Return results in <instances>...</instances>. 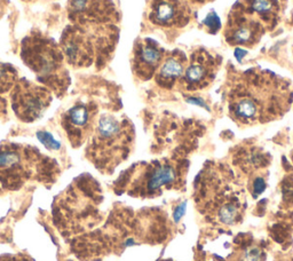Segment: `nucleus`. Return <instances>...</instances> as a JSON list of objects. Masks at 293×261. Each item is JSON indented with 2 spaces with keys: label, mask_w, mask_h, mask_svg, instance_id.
Masks as SVG:
<instances>
[{
  "label": "nucleus",
  "mask_w": 293,
  "mask_h": 261,
  "mask_svg": "<svg viewBox=\"0 0 293 261\" xmlns=\"http://www.w3.org/2000/svg\"><path fill=\"white\" fill-rule=\"evenodd\" d=\"M0 261H30L28 257L22 255H6L0 257Z\"/></svg>",
  "instance_id": "obj_19"
},
{
  "label": "nucleus",
  "mask_w": 293,
  "mask_h": 261,
  "mask_svg": "<svg viewBox=\"0 0 293 261\" xmlns=\"http://www.w3.org/2000/svg\"><path fill=\"white\" fill-rule=\"evenodd\" d=\"M58 175L57 163L38 149L15 144L0 145V194L20 189L29 180L51 184Z\"/></svg>",
  "instance_id": "obj_3"
},
{
  "label": "nucleus",
  "mask_w": 293,
  "mask_h": 261,
  "mask_svg": "<svg viewBox=\"0 0 293 261\" xmlns=\"http://www.w3.org/2000/svg\"><path fill=\"white\" fill-rule=\"evenodd\" d=\"M261 251L258 248H251L244 253V261H260Z\"/></svg>",
  "instance_id": "obj_17"
},
{
  "label": "nucleus",
  "mask_w": 293,
  "mask_h": 261,
  "mask_svg": "<svg viewBox=\"0 0 293 261\" xmlns=\"http://www.w3.org/2000/svg\"><path fill=\"white\" fill-rule=\"evenodd\" d=\"M204 26L206 28L207 32L211 34L217 33L220 30V28H221V22H220V19L217 14H215L214 10H211V12L208 13L206 19L204 20Z\"/></svg>",
  "instance_id": "obj_15"
},
{
  "label": "nucleus",
  "mask_w": 293,
  "mask_h": 261,
  "mask_svg": "<svg viewBox=\"0 0 293 261\" xmlns=\"http://www.w3.org/2000/svg\"><path fill=\"white\" fill-rule=\"evenodd\" d=\"M37 137L41 144L45 145V147L51 149V150H57V149L60 148V144L57 140H54V138L47 132H38Z\"/></svg>",
  "instance_id": "obj_16"
},
{
  "label": "nucleus",
  "mask_w": 293,
  "mask_h": 261,
  "mask_svg": "<svg viewBox=\"0 0 293 261\" xmlns=\"http://www.w3.org/2000/svg\"><path fill=\"white\" fill-rule=\"evenodd\" d=\"M97 108L92 102L77 103L62 116V127L72 147L78 148L93 133L96 125Z\"/></svg>",
  "instance_id": "obj_9"
},
{
  "label": "nucleus",
  "mask_w": 293,
  "mask_h": 261,
  "mask_svg": "<svg viewBox=\"0 0 293 261\" xmlns=\"http://www.w3.org/2000/svg\"><path fill=\"white\" fill-rule=\"evenodd\" d=\"M284 1H287V0H284Z\"/></svg>",
  "instance_id": "obj_21"
},
{
  "label": "nucleus",
  "mask_w": 293,
  "mask_h": 261,
  "mask_svg": "<svg viewBox=\"0 0 293 261\" xmlns=\"http://www.w3.org/2000/svg\"><path fill=\"white\" fill-rule=\"evenodd\" d=\"M22 58L36 72L40 82L52 87L58 95L65 92L69 84L63 69V57L53 40L44 37H29L24 40Z\"/></svg>",
  "instance_id": "obj_5"
},
{
  "label": "nucleus",
  "mask_w": 293,
  "mask_h": 261,
  "mask_svg": "<svg viewBox=\"0 0 293 261\" xmlns=\"http://www.w3.org/2000/svg\"><path fill=\"white\" fill-rule=\"evenodd\" d=\"M201 7L196 0H150L146 12L152 26L173 31L189 26Z\"/></svg>",
  "instance_id": "obj_6"
},
{
  "label": "nucleus",
  "mask_w": 293,
  "mask_h": 261,
  "mask_svg": "<svg viewBox=\"0 0 293 261\" xmlns=\"http://www.w3.org/2000/svg\"><path fill=\"white\" fill-rule=\"evenodd\" d=\"M132 139L133 128L130 121L113 115H102L86 148V157L99 171L111 173L127 157Z\"/></svg>",
  "instance_id": "obj_4"
},
{
  "label": "nucleus",
  "mask_w": 293,
  "mask_h": 261,
  "mask_svg": "<svg viewBox=\"0 0 293 261\" xmlns=\"http://www.w3.org/2000/svg\"><path fill=\"white\" fill-rule=\"evenodd\" d=\"M186 206H187V203H186V202H183L182 204H180L179 206L176 208V211H174V213H173L174 221H176V222L180 221V219L182 218L184 212H186Z\"/></svg>",
  "instance_id": "obj_18"
},
{
  "label": "nucleus",
  "mask_w": 293,
  "mask_h": 261,
  "mask_svg": "<svg viewBox=\"0 0 293 261\" xmlns=\"http://www.w3.org/2000/svg\"><path fill=\"white\" fill-rule=\"evenodd\" d=\"M51 101L50 90L26 79L17 83L10 97L14 113L26 123L39 119L47 110Z\"/></svg>",
  "instance_id": "obj_7"
},
{
  "label": "nucleus",
  "mask_w": 293,
  "mask_h": 261,
  "mask_svg": "<svg viewBox=\"0 0 293 261\" xmlns=\"http://www.w3.org/2000/svg\"><path fill=\"white\" fill-rule=\"evenodd\" d=\"M264 187L266 186H264V181L263 179H258L256 182H254V189H256L258 193H261Z\"/></svg>",
  "instance_id": "obj_20"
},
{
  "label": "nucleus",
  "mask_w": 293,
  "mask_h": 261,
  "mask_svg": "<svg viewBox=\"0 0 293 261\" xmlns=\"http://www.w3.org/2000/svg\"><path fill=\"white\" fill-rule=\"evenodd\" d=\"M188 57L181 50L167 52L165 58L155 75L157 84L165 88H171L180 82L186 70Z\"/></svg>",
  "instance_id": "obj_12"
},
{
  "label": "nucleus",
  "mask_w": 293,
  "mask_h": 261,
  "mask_svg": "<svg viewBox=\"0 0 293 261\" xmlns=\"http://www.w3.org/2000/svg\"><path fill=\"white\" fill-rule=\"evenodd\" d=\"M62 47L71 64L78 67H87L94 61V48L90 41L84 36L82 31L78 29H68L63 32L62 37Z\"/></svg>",
  "instance_id": "obj_11"
},
{
  "label": "nucleus",
  "mask_w": 293,
  "mask_h": 261,
  "mask_svg": "<svg viewBox=\"0 0 293 261\" xmlns=\"http://www.w3.org/2000/svg\"><path fill=\"white\" fill-rule=\"evenodd\" d=\"M176 177V169L170 164H157L149 174L146 188L150 191L157 190L163 186L172 183Z\"/></svg>",
  "instance_id": "obj_13"
},
{
  "label": "nucleus",
  "mask_w": 293,
  "mask_h": 261,
  "mask_svg": "<svg viewBox=\"0 0 293 261\" xmlns=\"http://www.w3.org/2000/svg\"><path fill=\"white\" fill-rule=\"evenodd\" d=\"M218 215L222 224L233 225L238 217V210L234 204H226L220 208Z\"/></svg>",
  "instance_id": "obj_14"
},
{
  "label": "nucleus",
  "mask_w": 293,
  "mask_h": 261,
  "mask_svg": "<svg viewBox=\"0 0 293 261\" xmlns=\"http://www.w3.org/2000/svg\"><path fill=\"white\" fill-rule=\"evenodd\" d=\"M284 0H237L228 14L225 39L230 46L256 47L280 23Z\"/></svg>",
  "instance_id": "obj_2"
},
{
  "label": "nucleus",
  "mask_w": 293,
  "mask_h": 261,
  "mask_svg": "<svg viewBox=\"0 0 293 261\" xmlns=\"http://www.w3.org/2000/svg\"><path fill=\"white\" fill-rule=\"evenodd\" d=\"M167 51L151 38L139 39L134 45L132 68L142 81H148L156 75Z\"/></svg>",
  "instance_id": "obj_10"
},
{
  "label": "nucleus",
  "mask_w": 293,
  "mask_h": 261,
  "mask_svg": "<svg viewBox=\"0 0 293 261\" xmlns=\"http://www.w3.org/2000/svg\"><path fill=\"white\" fill-rule=\"evenodd\" d=\"M221 64V58L200 47L190 54L186 70L180 83L187 90H197L207 87L214 81Z\"/></svg>",
  "instance_id": "obj_8"
},
{
  "label": "nucleus",
  "mask_w": 293,
  "mask_h": 261,
  "mask_svg": "<svg viewBox=\"0 0 293 261\" xmlns=\"http://www.w3.org/2000/svg\"><path fill=\"white\" fill-rule=\"evenodd\" d=\"M229 111L240 124H257L283 116L292 102L290 81L260 68L228 75Z\"/></svg>",
  "instance_id": "obj_1"
}]
</instances>
